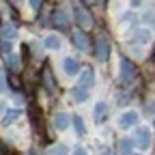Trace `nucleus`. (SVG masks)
Masks as SVG:
<instances>
[{
	"mask_svg": "<svg viewBox=\"0 0 155 155\" xmlns=\"http://www.w3.org/2000/svg\"><path fill=\"white\" fill-rule=\"evenodd\" d=\"M136 75H138L136 65L129 61V58H121V82L123 84H134L136 82Z\"/></svg>",
	"mask_w": 155,
	"mask_h": 155,
	"instance_id": "nucleus-1",
	"label": "nucleus"
},
{
	"mask_svg": "<svg viewBox=\"0 0 155 155\" xmlns=\"http://www.w3.org/2000/svg\"><path fill=\"white\" fill-rule=\"evenodd\" d=\"M136 147H138L140 151H149L151 149V144H153V134H151V129L149 127H138L136 129Z\"/></svg>",
	"mask_w": 155,
	"mask_h": 155,
	"instance_id": "nucleus-2",
	"label": "nucleus"
},
{
	"mask_svg": "<svg viewBox=\"0 0 155 155\" xmlns=\"http://www.w3.org/2000/svg\"><path fill=\"white\" fill-rule=\"evenodd\" d=\"M108 56H110V41H108L106 35H99L97 41H95V58L99 63H106Z\"/></svg>",
	"mask_w": 155,
	"mask_h": 155,
	"instance_id": "nucleus-3",
	"label": "nucleus"
},
{
	"mask_svg": "<svg viewBox=\"0 0 155 155\" xmlns=\"http://www.w3.org/2000/svg\"><path fill=\"white\" fill-rule=\"evenodd\" d=\"M73 15H75V19H78V24H80L82 28H91L93 26V15L84 9V5L82 2H73Z\"/></svg>",
	"mask_w": 155,
	"mask_h": 155,
	"instance_id": "nucleus-4",
	"label": "nucleus"
},
{
	"mask_svg": "<svg viewBox=\"0 0 155 155\" xmlns=\"http://www.w3.org/2000/svg\"><path fill=\"white\" fill-rule=\"evenodd\" d=\"M138 121H140V114L136 112V110H125L121 116H119V129H131V127H136L138 125Z\"/></svg>",
	"mask_w": 155,
	"mask_h": 155,
	"instance_id": "nucleus-5",
	"label": "nucleus"
},
{
	"mask_svg": "<svg viewBox=\"0 0 155 155\" xmlns=\"http://www.w3.org/2000/svg\"><path fill=\"white\" fill-rule=\"evenodd\" d=\"M129 41H131V43L149 45V43H151V30H147V28H136V30L129 35Z\"/></svg>",
	"mask_w": 155,
	"mask_h": 155,
	"instance_id": "nucleus-6",
	"label": "nucleus"
},
{
	"mask_svg": "<svg viewBox=\"0 0 155 155\" xmlns=\"http://www.w3.org/2000/svg\"><path fill=\"white\" fill-rule=\"evenodd\" d=\"M106 116H108V104H106V101H97V104H95V110H93L95 123H104Z\"/></svg>",
	"mask_w": 155,
	"mask_h": 155,
	"instance_id": "nucleus-7",
	"label": "nucleus"
},
{
	"mask_svg": "<svg viewBox=\"0 0 155 155\" xmlns=\"http://www.w3.org/2000/svg\"><path fill=\"white\" fill-rule=\"evenodd\" d=\"M69 123H71V116H69L67 112H56V114H54V127H56V129L63 131V129L69 127Z\"/></svg>",
	"mask_w": 155,
	"mask_h": 155,
	"instance_id": "nucleus-8",
	"label": "nucleus"
},
{
	"mask_svg": "<svg viewBox=\"0 0 155 155\" xmlns=\"http://www.w3.org/2000/svg\"><path fill=\"white\" fill-rule=\"evenodd\" d=\"M93 84H95V73H93L91 69H84L82 75L78 78V86H80V88H88V86H93Z\"/></svg>",
	"mask_w": 155,
	"mask_h": 155,
	"instance_id": "nucleus-9",
	"label": "nucleus"
},
{
	"mask_svg": "<svg viewBox=\"0 0 155 155\" xmlns=\"http://www.w3.org/2000/svg\"><path fill=\"white\" fill-rule=\"evenodd\" d=\"M73 43H75V48L80 50V52H88V50H91L88 37H86L84 32H75V35H73Z\"/></svg>",
	"mask_w": 155,
	"mask_h": 155,
	"instance_id": "nucleus-10",
	"label": "nucleus"
},
{
	"mask_svg": "<svg viewBox=\"0 0 155 155\" xmlns=\"http://www.w3.org/2000/svg\"><path fill=\"white\" fill-rule=\"evenodd\" d=\"M43 45H45L48 50H61V48H63V39L58 37V35H48V37L43 39Z\"/></svg>",
	"mask_w": 155,
	"mask_h": 155,
	"instance_id": "nucleus-11",
	"label": "nucleus"
},
{
	"mask_svg": "<svg viewBox=\"0 0 155 155\" xmlns=\"http://www.w3.org/2000/svg\"><path fill=\"white\" fill-rule=\"evenodd\" d=\"M52 24H56L58 28H63V30H65V28L69 26V19H67V13H65L63 9H56V13H54V22H52Z\"/></svg>",
	"mask_w": 155,
	"mask_h": 155,
	"instance_id": "nucleus-12",
	"label": "nucleus"
},
{
	"mask_svg": "<svg viewBox=\"0 0 155 155\" xmlns=\"http://www.w3.org/2000/svg\"><path fill=\"white\" fill-rule=\"evenodd\" d=\"M63 69H65L67 75H75L78 73V61H75L73 56H67L65 61H63Z\"/></svg>",
	"mask_w": 155,
	"mask_h": 155,
	"instance_id": "nucleus-13",
	"label": "nucleus"
},
{
	"mask_svg": "<svg viewBox=\"0 0 155 155\" xmlns=\"http://www.w3.org/2000/svg\"><path fill=\"white\" fill-rule=\"evenodd\" d=\"M19 116H22V110H19V108H11V110L7 112V116L2 119V127H9L13 121H17V119H19Z\"/></svg>",
	"mask_w": 155,
	"mask_h": 155,
	"instance_id": "nucleus-14",
	"label": "nucleus"
},
{
	"mask_svg": "<svg viewBox=\"0 0 155 155\" xmlns=\"http://www.w3.org/2000/svg\"><path fill=\"white\" fill-rule=\"evenodd\" d=\"M7 65H9V69L11 71H19L22 69V61H19V54H7Z\"/></svg>",
	"mask_w": 155,
	"mask_h": 155,
	"instance_id": "nucleus-15",
	"label": "nucleus"
},
{
	"mask_svg": "<svg viewBox=\"0 0 155 155\" xmlns=\"http://www.w3.org/2000/svg\"><path fill=\"white\" fill-rule=\"evenodd\" d=\"M15 37H17V30L11 26V24H5L2 26V41H15Z\"/></svg>",
	"mask_w": 155,
	"mask_h": 155,
	"instance_id": "nucleus-16",
	"label": "nucleus"
},
{
	"mask_svg": "<svg viewBox=\"0 0 155 155\" xmlns=\"http://www.w3.org/2000/svg\"><path fill=\"white\" fill-rule=\"evenodd\" d=\"M88 91L86 88H80V86H78L75 91H73V101H78V104H84V101H88Z\"/></svg>",
	"mask_w": 155,
	"mask_h": 155,
	"instance_id": "nucleus-17",
	"label": "nucleus"
},
{
	"mask_svg": "<svg viewBox=\"0 0 155 155\" xmlns=\"http://www.w3.org/2000/svg\"><path fill=\"white\" fill-rule=\"evenodd\" d=\"M131 140H127V138H123L121 142H119V151H121V155H131Z\"/></svg>",
	"mask_w": 155,
	"mask_h": 155,
	"instance_id": "nucleus-18",
	"label": "nucleus"
},
{
	"mask_svg": "<svg viewBox=\"0 0 155 155\" xmlns=\"http://www.w3.org/2000/svg\"><path fill=\"white\" fill-rule=\"evenodd\" d=\"M73 125H75V131H78V136H84V134H86V127H84V121H82V116H75V119H73Z\"/></svg>",
	"mask_w": 155,
	"mask_h": 155,
	"instance_id": "nucleus-19",
	"label": "nucleus"
},
{
	"mask_svg": "<svg viewBox=\"0 0 155 155\" xmlns=\"http://www.w3.org/2000/svg\"><path fill=\"white\" fill-rule=\"evenodd\" d=\"M69 153V147L67 144H58L54 149H50V155H67Z\"/></svg>",
	"mask_w": 155,
	"mask_h": 155,
	"instance_id": "nucleus-20",
	"label": "nucleus"
},
{
	"mask_svg": "<svg viewBox=\"0 0 155 155\" xmlns=\"http://www.w3.org/2000/svg\"><path fill=\"white\" fill-rule=\"evenodd\" d=\"M9 88H7V75H5V71L0 69V93H7Z\"/></svg>",
	"mask_w": 155,
	"mask_h": 155,
	"instance_id": "nucleus-21",
	"label": "nucleus"
},
{
	"mask_svg": "<svg viewBox=\"0 0 155 155\" xmlns=\"http://www.w3.org/2000/svg\"><path fill=\"white\" fill-rule=\"evenodd\" d=\"M121 24H136V15L134 13H125L121 17Z\"/></svg>",
	"mask_w": 155,
	"mask_h": 155,
	"instance_id": "nucleus-22",
	"label": "nucleus"
},
{
	"mask_svg": "<svg viewBox=\"0 0 155 155\" xmlns=\"http://www.w3.org/2000/svg\"><path fill=\"white\" fill-rule=\"evenodd\" d=\"M73 155H88V151H86L84 147H75V151H73Z\"/></svg>",
	"mask_w": 155,
	"mask_h": 155,
	"instance_id": "nucleus-23",
	"label": "nucleus"
},
{
	"mask_svg": "<svg viewBox=\"0 0 155 155\" xmlns=\"http://www.w3.org/2000/svg\"><path fill=\"white\" fill-rule=\"evenodd\" d=\"M45 80H48L50 88H54V80H52V73H50V69H45Z\"/></svg>",
	"mask_w": 155,
	"mask_h": 155,
	"instance_id": "nucleus-24",
	"label": "nucleus"
},
{
	"mask_svg": "<svg viewBox=\"0 0 155 155\" xmlns=\"http://www.w3.org/2000/svg\"><path fill=\"white\" fill-rule=\"evenodd\" d=\"M129 5H131V7H140L142 0H129Z\"/></svg>",
	"mask_w": 155,
	"mask_h": 155,
	"instance_id": "nucleus-25",
	"label": "nucleus"
},
{
	"mask_svg": "<svg viewBox=\"0 0 155 155\" xmlns=\"http://www.w3.org/2000/svg\"><path fill=\"white\" fill-rule=\"evenodd\" d=\"M30 5H32V9H39V5H41V0H30Z\"/></svg>",
	"mask_w": 155,
	"mask_h": 155,
	"instance_id": "nucleus-26",
	"label": "nucleus"
},
{
	"mask_svg": "<svg viewBox=\"0 0 155 155\" xmlns=\"http://www.w3.org/2000/svg\"><path fill=\"white\" fill-rule=\"evenodd\" d=\"M11 2H13V5H22V2H24V0H11Z\"/></svg>",
	"mask_w": 155,
	"mask_h": 155,
	"instance_id": "nucleus-27",
	"label": "nucleus"
},
{
	"mask_svg": "<svg viewBox=\"0 0 155 155\" xmlns=\"http://www.w3.org/2000/svg\"><path fill=\"white\" fill-rule=\"evenodd\" d=\"M131 155H140V153H131Z\"/></svg>",
	"mask_w": 155,
	"mask_h": 155,
	"instance_id": "nucleus-28",
	"label": "nucleus"
}]
</instances>
